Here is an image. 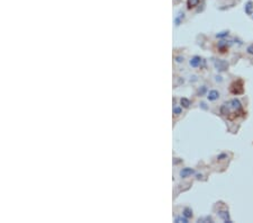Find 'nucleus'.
<instances>
[{
	"label": "nucleus",
	"instance_id": "14",
	"mask_svg": "<svg viewBox=\"0 0 253 223\" xmlns=\"http://www.w3.org/2000/svg\"><path fill=\"white\" fill-rule=\"evenodd\" d=\"M246 52H248L249 54H252L253 55V43L251 44V45H249L248 49H246Z\"/></svg>",
	"mask_w": 253,
	"mask_h": 223
},
{
	"label": "nucleus",
	"instance_id": "12",
	"mask_svg": "<svg viewBox=\"0 0 253 223\" xmlns=\"http://www.w3.org/2000/svg\"><path fill=\"white\" fill-rule=\"evenodd\" d=\"M184 13H180L179 14V16L175 18V23H177V25H179V23H180V20L181 19H184Z\"/></svg>",
	"mask_w": 253,
	"mask_h": 223
},
{
	"label": "nucleus",
	"instance_id": "15",
	"mask_svg": "<svg viewBox=\"0 0 253 223\" xmlns=\"http://www.w3.org/2000/svg\"><path fill=\"white\" fill-rule=\"evenodd\" d=\"M181 112H182V109H181V108H179V107H175V109H173V114H175V115H179V114H181Z\"/></svg>",
	"mask_w": 253,
	"mask_h": 223
},
{
	"label": "nucleus",
	"instance_id": "11",
	"mask_svg": "<svg viewBox=\"0 0 253 223\" xmlns=\"http://www.w3.org/2000/svg\"><path fill=\"white\" fill-rule=\"evenodd\" d=\"M181 105L184 107H189V105H190V100L187 99V98H182V99H181Z\"/></svg>",
	"mask_w": 253,
	"mask_h": 223
},
{
	"label": "nucleus",
	"instance_id": "6",
	"mask_svg": "<svg viewBox=\"0 0 253 223\" xmlns=\"http://www.w3.org/2000/svg\"><path fill=\"white\" fill-rule=\"evenodd\" d=\"M207 98L209 100H216V99L219 98V93H218L217 90H210V91L208 93Z\"/></svg>",
	"mask_w": 253,
	"mask_h": 223
},
{
	"label": "nucleus",
	"instance_id": "2",
	"mask_svg": "<svg viewBox=\"0 0 253 223\" xmlns=\"http://www.w3.org/2000/svg\"><path fill=\"white\" fill-rule=\"evenodd\" d=\"M230 91L233 95H241L244 93V87H243V80H236L234 82H232L230 86Z\"/></svg>",
	"mask_w": 253,
	"mask_h": 223
},
{
	"label": "nucleus",
	"instance_id": "17",
	"mask_svg": "<svg viewBox=\"0 0 253 223\" xmlns=\"http://www.w3.org/2000/svg\"><path fill=\"white\" fill-rule=\"evenodd\" d=\"M226 157H227V156H226L225 153H222V154H219V156L217 157V160H223V159L226 158Z\"/></svg>",
	"mask_w": 253,
	"mask_h": 223
},
{
	"label": "nucleus",
	"instance_id": "7",
	"mask_svg": "<svg viewBox=\"0 0 253 223\" xmlns=\"http://www.w3.org/2000/svg\"><path fill=\"white\" fill-rule=\"evenodd\" d=\"M244 10L248 15H253V4L252 1H248L244 6Z\"/></svg>",
	"mask_w": 253,
	"mask_h": 223
},
{
	"label": "nucleus",
	"instance_id": "5",
	"mask_svg": "<svg viewBox=\"0 0 253 223\" xmlns=\"http://www.w3.org/2000/svg\"><path fill=\"white\" fill-rule=\"evenodd\" d=\"M193 172L195 171H193V169H191V168H184V169L180 171V176L182 177V178H186V177L193 175Z\"/></svg>",
	"mask_w": 253,
	"mask_h": 223
},
{
	"label": "nucleus",
	"instance_id": "16",
	"mask_svg": "<svg viewBox=\"0 0 253 223\" xmlns=\"http://www.w3.org/2000/svg\"><path fill=\"white\" fill-rule=\"evenodd\" d=\"M228 35V32H222V33H218L216 36L217 37H225Z\"/></svg>",
	"mask_w": 253,
	"mask_h": 223
},
{
	"label": "nucleus",
	"instance_id": "13",
	"mask_svg": "<svg viewBox=\"0 0 253 223\" xmlns=\"http://www.w3.org/2000/svg\"><path fill=\"white\" fill-rule=\"evenodd\" d=\"M175 222H184V223H187L188 222V220H187V218L184 216V218H177L175 219Z\"/></svg>",
	"mask_w": 253,
	"mask_h": 223
},
{
	"label": "nucleus",
	"instance_id": "9",
	"mask_svg": "<svg viewBox=\"0 0 253 223\" xmlns=\"http://www.w3.org/2000/svg\"><path fill=\"white\" fill-rule=\"evenodd\" d=\"M198 4H199V0H187V5H188L189 9L195 8V7H196Z\"/></svg>",
	"mask_w": 253,
	"mask_h": 223
},
{
	"label": "nucleus",
	"instance_id": "8",
	"mask_svg": "<svg viewBox=\"0 0 253 223\" xmlns=\"http://www.w3.org/2000/svg\"><path fill=\"white\" fill-rule=\"evenodd\" d=\"M200 62H202V58L200 56H193V59L190 60V65L193 67V68H196V67H198V65L200 64Z\"/></svg>",
	"mask_w": 253,
	"mask_h": 223
},
{
	"label": "nucleus",
	"instance_id": "3",
	"mask_svg": "<svg viewBox=\"0 0 253 223\" xmlns=\"http://www.w3.org/2000/svg\"><path fill=\"white\" fill-rule=\"evenodd\" d=\"M214 64H215V68L218 71H226L228 69V63L224 60H215Z\"/></svg>",
	"mask_w": 253,
	"mask_h": 223
},
{
	"label": "nucleus",
	"instance_id": "10",
	"mask_svg": "<svg viewBox=\"0 0 253 223\" xmlns=\"http://www.w3.org/2000/svg\"><path fill=\"white\" fill-rule=\"evenodd\" d=\"M184 216H186V218H191L193 216V211H191V209H189V207H186V209L184 210Z\"/></svg>",
	"mask_w": 253,
	"mask_h": 223
},
{
	"label": "nucleus",
	"instance_id": "4",
	"mask_svg": "<svg viewBox=\"0 0 253 223\" xmlns=\"http://www.w3.org/2000/svg\"><path fill=\"white\" fill-rule=\"evenodd\" d=\"M218 215H219V218L223 219L225 222H232V220H231V218H230V214H228L227 211H219V212H218Z\"/></svg>",
	"mask_w": 253,
	"mask_h": 223
},
{
	"label": "nucleus",
	"instance_id": "18",
	"mask_svg": "<svg viewBox=\"0 0 253 223\" xmlns=\"http://www.w3.org/2000/svg\"><path fill=\"white\" fill-rule=\"evenodd\" d=\"M177 61H178V62H181V61H184V58H177Z\"/></svg>",
	"mask_w": 253,
	"mask_h": 223
},
{
	"label": "nucleus",
	"instance_id": "1",
	"mask_svg": "<svg viewBox=\"0 0 253 223\" xmlns=\"http://www.w3.org/2000/svg\"><path fill=\"white\" fill-rule=\"evenodd\" d=\"M221 114L226 116L228 120H235L236 117L243 115L244 111L239 99H232L223 104V106L221 107Z\"/></svg>",
	"mask_w": 253,
	"mask_h": 223
}]
</instances>
